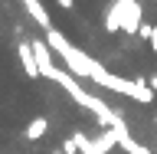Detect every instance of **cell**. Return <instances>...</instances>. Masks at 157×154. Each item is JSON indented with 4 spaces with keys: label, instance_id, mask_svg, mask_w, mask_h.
I'll use <instances>...</instances> for the list:
<instances>
[{
    "label": "cell",
    "instance_id": "7a4b0ae2",
    "mask_svg": "<svg viewBox=\"0 0 157 154\" xmlns=\"http://www.w3.org/2000/svg\"><path fill=\"white\" fill-rule=\"evenodd\" d=\"M46 46L62 56V62L72 69V76H75V79H92V72H95L98 62H95V59H88L82 49H75L59 30H49V33H46Z\"/></svg>",
    "mask_w": 157,
    "mask_h": 154
},
{
    "label": "cell",
    "instance_id": "8992f818",
    "mask_svg": "<svg viewBox=\"0 0 157 154\" xmlns=\"http://www.w3.org/2000/svg\"><path fill=\"white\" fill-rule=\"evenodd\" d=\"M33 43V53H36V66H39V76L46 72V69H52V53H49V46L43 43V39H29Z\"/></svg>",
    "mask_w": 157,
    "mask_h": 154
},
{
    "label": "cell",
    "instance_id": "4fadbf2b",
    "mask_svg": "<svg viewBox=\"0 0 157 154\" xmlns=\"http://www.w3.org/2000/svg\"><path fill=\"white\" fill-rule=\"evenodd\" d=\"M151 30H154V26H151V23H144V26H141V33H137V36H141V39H151Z\"/></svg>",
    "mask_w": 157,
    "mask_h": 154
},
{
    "label": "cell",
    "instance_id": "9a60e30c",
    "mask_svg": "<svg viewBox=\"0 0 157 154\" xmlns=\"http://www.w3.org/2000/svg\"><path fill=\"white\" fill-rule=\"evenodd\" d=\"M56 3H59L62 10H72V0H56Z\"/></svg>",
    "mask_w": 157,
    "mask_h": 154
},
{
    "label": "cell",
    "instance_id": "6da1fadb",
    "mask_svg": "<svg viewBox=\"0 0 157 154\" xmlns=\"http://www.w3.org/2000/svg\"><path fill=\"white\" fill-rule=\"evenodd\" d=\"M92 82L101 85V89H111V92H118V95H124V98H134L141 105H151L157 98V92L147 85L144 79H121V76H115V72H108L101 62H98L95 72H92Z\"/></svg>",
    "mask_w": 157,
    "mask_h": 154
},
{
    "label": "cell",
    "instance_id": "5bb4252c",
    "mask_svg": "<svg viewBox=\"0 0 157 154\" xmlns=\"http://www.w3.org/2000/svg\"><path fill=\"white\" fill-rule=\"evenodd\" d=\"M151 49H154V56H157V26L151 30Z\"/></svg>",
    "mask_w": 157,
    "mask_h": 154
},
{
    "label": "cell",
    "instance_id": "9c48e42d",
    "mask_svg": "<svg viewBox=\"0 0 157 154\" xmlns=\"http://www.w3.org/2000/svg\"><path fill=\"white\" fill-rule=\"evenodd\" d=\"M118 144H121V151L124 154H151V148H144L141 141H134L131 135H124V138H118Z\"/></svg>",
    "mask_w": 157,
    "mask_h": 154
},
{
    "label": "cell",
    "instance_id": "8fae6325",
    "mask_svg": "<svg viewBox=\"0 0 157 154\" xmlns=\"http://www.w3.org/2000/svg\"><path fill=\"white\" fill-rule=\"evenodd\" d=\"M105 30H108V33H118V30H121V13H118V3H111V7L105 10Z\"/></svg>",
    "mask_w": 157,
    "mask_h": 154
},
{
    "label": "cell",
    "instance_id": "7c38bea8",
    "mask_svg": "<svg viewBox=\"0 0 157 154\" xmlns=\"http://www.w3.org/2000/svg\"><path fill=\"white\" fill-rule=\"evenodd\" d=\"M62 154H78V148H75V141H72V138H66V141H62Z\"/></svg>",
    "mask_w": 157,
    "mask_h": 154
},
{
    "label": "cell",
    "instance_id": "277c9868",
    "mask_svg": "<svg viewBox=\"0 0 157 154\" xmlns=\"http://www.w3.org/2000/svg\"><path fill=\"white\" fill-rule=\"evenodd\" d=\"M20 3H23V10L33 17V23H36V26H43L46 33H49V30H56V26H52V17L46 13V7H43L39 0H20Z\"/></svg>",
    "mask_w": 157,
    "mask_h": 154
},
{
    "label": "cell",
    "instance_id": "52a82bcc",
    "mask_svg": "<svg viewBox=\"0 0 157 154\" xmlns=\"http://www.w3.org/2000/svg\"><path fill=\"white\" fill-rule=\"evenodd\" d=\"M46 131H49V121H46V118H43V115H39V118H33V121L26 125V141H39Z\"/></svg>",
    "mask_w": 157,
    "mask_h": 154
},
{
    "label": "cell",
    "instance_id": "3957f363",
    "mask_svg": "<svg viewBox=\"0 0 157 154\" xmlns=\"http://www.w3.org/2000/svg\"><path fill=\"white\" fill-rule=\"evenodd\" d=\"M118 3V13H121V30L124 36H137L144 20H141V0H115Z\"/></svg>",
    "mask_w": 157,
    "mask_h": 154
},
{
    "label": "cell",
    "instance_id": "5b68a950",
    "mask_svg": "<svg viewBox=\"0 0 157 154\" xmlns=\"http://www.w3.org/2000/svg\"><path fill=\"white\" fill-rule=\"evenodd\" d=\"M20 66H23V72H26L29 79H36V76H39L36 53H33V43H29V39H23V43H20Z\"/></svg>",
    "mask_w": 157,
    "mask_h": 154
},
{
    "label": "cell",
    "instance_id": "ba28073f",
    "mask_svg": "<svg viewBox=\"0 0 157 154\" xmlns=\"http://www.w3.org/2000/svg\"><path fill=\"white\" fill-rule=\"evenodd\" d=\"M95 144H98V151H101V154H108L111 148L118 144V135H115V128H105V131H101V135L95 138Z\"/></svg>",
    "mask_w": 157,
    "mask_h": 154
},
{
    "label": "cell",
    "instance_id": "2e32d148",
    "mask_svg": "<svg viewBox=\"0 0 157 154\" xmlns=\"http://www.w3.org/2000/svg\"><path fill=\"white\" fill-rule=\"evenodd\" d=\"M144 82H147V85H151V89H154V92H157V76H151V79H144Z\"/></svg>",
    "mask_w": 157,
    "mask_h": 154
},
{
    "label": "cell",
    "instance_id": "e0dca14e",
    "mask_svg": "<svg viewBox=\"0 0 157 154\" xmlns=\"http://www.w3.org/2000/svg\"><path fill=\"white\" fill-rule=\"evenodd\" d=\"M56 154H62V151H56Z\"/></svg>",
    "mask_w": 157,
    "mask_h": 154
},
{
    "label": "cell",
    "instance_id": "30bf717a",
    "mask_svg": "<svg viewBox=\"0 0 157 154\" xmlns=\"http://www.w3.org/2000/svg\"><path fill=\"white\" fill-rule=\"evenodd\" d=\"M72 141H75V148H78V154H101L98 151V144H95V138H85V135H72Z\"/></svg>",
    "mask_w": 157,
    "mask_h": 154
}]
</instances>
